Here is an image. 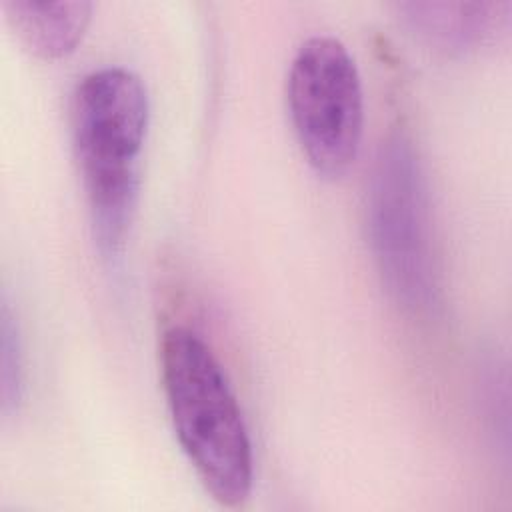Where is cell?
Listing matches in <instances>:
<instances>
[{"instance_id":"5","label":"cell","mask_w":512,"mask_h":512,"mask_svg":"<svg viewBox=\"0 0 512 512\" xmlns=\"http://www.w3.org/2000/svg\"><path fill=\"white\" fill-rule=\"evenodd\" d=\"M400 20L424 42L448 52L474 48L498 34L508 2H398Z\"/></svg>"},{"instance_id":"7","label":"cell","mask_w":512,"mask_h":512,"mask_svg":"<svg viewBox=\"0 0 512 512\" xmlns=\"http://www.w3.org/2000/svg\"><path fill=\"white\" fill-rule=\"evenodd\" d=\"M0 350H2V410L10 412L18 406L22 398V346L18 336V324L14 322V316L10 312L8 302H2V324H0Z\"/></svg>"},{"instance_id":"1","label":"cell","mask_w":512,"mask_h":512,"mask_svg":"<svg viewBox=\"0 0 512 512\" xmlns=\"http://www.w3.org/2000/svg\"><path fill=\"white\" fill-rule=\"evenodd\" d=\"M150 120L148 94L128 68L88 72L72 98V140L94 240L104 258H118L136 212L140 154Z\"/></svg>"},{"instance_id":"6","label":"cell","mask_w":512,"mask_h":512,"mask_svg":"<svg viewBox=\"0 0 512 512\" xmlns=\"http://www.w3.org/2000/svg\"><path fill=\"white\" fill-rule=\"evenodd\" d=\"M2 6L20 42L44 60H58L74 52L92 14V4L84 0H4Z\"/></svg>"},{"instance_id":"4","label":"cell","mask_w":512,"mask_h":512,"mask_svg":"<svg viewBox=\"0 0 512 512\" xmlns=\"http://www.w3.org/2000/svg\"><path fill=\"white\" fill-rule=\"evenodd\" d=\"M286 100L308 164L324 178L342 176L364 128L362 80L348 48L328 34L304 40L290 62Z\"/></svg>"},{"instance_id":"2","label":"cell","mask_w":512,"mask_h":512,"mask_svg":"<svg viewBox=\"0 0 512 512\" xmlns=\"http://www.w3.org/2000/svg\"><path fill=\"white\" fill-rule=\"evenodd\" d=\"M160 376L176 438L206 492L222 506H242L254 484L252 442L212 348L186 326L168 328Z\"/></svg>"},{"instance_id":"3","label":"cell","mask_w":512,"mask_h":512,"mask_svg":"<svg viewBox=\"0 0 512 512\" xmlns=\"http://www.w3.org/2000/svg\"><path fill=\"white\" fill-rule=\"evenodd\" d=\"M368 242L382 284L398 306L432 316L440 306L428 194L418 154L402 132L390 134L376 156L366 194Z\"/></svg>"}]
</instances>
